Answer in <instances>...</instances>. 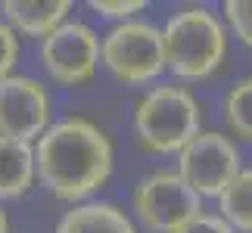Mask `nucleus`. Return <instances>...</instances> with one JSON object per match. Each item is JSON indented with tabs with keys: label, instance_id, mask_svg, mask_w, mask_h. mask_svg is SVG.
Returning a JSON list of instances; mask_svg holds the SVG:
<instances>
[{
	"label": "nucleus",
	"instance_id": "obj_4",
	"mask_svg": "<svg viewBox=\"0 0 252 233\" xmlns=\"http://www.w3.org/2000/svg\"><path fill=\"white\" fill-rule=\"evenodd\" d=\"M100 65L119 84L143 87L165 72L162 28L147 19H128L100 37Z\"/></svg>",
	"mask_w": 252,
	"mask_h": 233
},
{
	"label": "nucleus",
	"instance_id": "obj_15",
	"mask_svg": "<svg viewBox=\"0 0 252 233\" xmlns=\"http://www.w3.org/2000/svg\"><path fill=\"white\" fill-rule=\"evenodd\" d=\"M91 9L103 19L128 22V19H137V13L147 9V0H91Z\"/></svg>",
	"mask_w": 252,
	"mask_h": 233
},
{
	"label": "nucleus",
	"instance_id": "obj_10",
	"mask_svg": "<svg viewBox=\"0 0 252 233\" xmlns=\"http://www.w3.org/2000/svg\"><path fill=\"white\" fill-rule=\"evenodd\" d=\"M53 233H137V227L128 211L119 208L115 202L87 199L65 211L56 221Z\"/></svg>",
	"mask_w": 252,
	"mask_h": 233
},
{
	"label": "nucleus",
	"instance_id": "obj_11",
	"mask_svg": "<svg viewBox=\"0 0 252 233\" xmlns=\"http://www.w3.org/2000/svg\"><path fill=\"white\" fill-rule=\"evenodd\" d=\"M34 183V146L0 137V202L19 199Z\"/></svg>",
	"mask_w": 252,
	"mask_h": 233
},
{
	"label": "nucleus",
	"instance_id": "obj_5",
	"mask_svg": "<svg viewBox=\"0 0 252 233\" xmlns=\"http://www.w3.org/2000/svg\"><path fill=\"white\" fill-rule=\"evenodd\" d=\"M41 65L60 87H84L100 69V34L87 22L69 19L41 41Z\"/></svg>",
	"mask_w": 252,
	"mask_h": 233
},
{
	"label": "nucleus",
	"instance_id": "obj_14",
	"mask_svg": "<svg viewBox=\"0 0 252 233\" xmlns=\"http://www.w3.org/2000/svg\"><path fill=\"white\" fill-rule=\"evenodd\" d=\"M224 22L234 31V37H240V44L252 47V0H227Z\"/></svg>",
	"mask_w": 252,
	"mask_h": 233
},
{
	"label": "nucleus",
	"instance_id": "obj_6",
	"mask_svg": "<svg viewBox=\"0 0 252 233\" xmlns=\"http://www.w3.org/2000/svg\"><path fill=\"white\" fill-rule=\"evenodd\" d=\"M240 149L221 131H199L187 146L178 152V177L196 193L199 199L221 196V190L240 174Z\"/></svg>",
	"mask_w": 252,
	"mask_h": 233
},
{
	"label": "nucleus",
	"instance_id": "obj_16",
	"mask_svg": "<svg viewBox=\"0 0 252 233\" xmlns=\"http://www.w3.org/2000/svg\"><path fill=\"white\" fill-rule=\"evenodd\" d=\"M16 62H19V34L0 19V81L13 75Z\"/></svg>",
	"mask_w": 252,
	"mask_h": 233
},
{
	"label": "nucleus",
	"instance_id": "obj_3",
	"mask_svg": "<svg viewBox=\"0 0 252 233\" xmlns=\"http://www.w3.org/2000/svg\"><path fill=\"white\" fill-rule=\"evenodd\" d=\"M134 131L153 155H178L202 131V106L184 84H156L134 106Z\"/></svg>",
	"mask_w": 252,
	"mask_h": 233
},
{
	"label": "nucleus",
	"instance_id": "obj_8",
	"mask_svg": "<svg viewBox=\"0 0 252 233\" xmlns=\"http://www.w3.org/2000/svg\"><path fill=\"white\" fill-rule=\"evenodd\" d=\"M50 90L28 75H9L0 81V137L32 143L50 128Z\"/></svg>",
	"mask_w": 252,
	"mask_h": 233
},
{
	"label": "nucleus",
	"instance_id": "obj_18",
	"mask_svg": "<svg viewBox=\"0 0 252 233\" xmlns=\"http://www.w3.org/2000/svg\"><path fill=\"white\" fill-rule=\"evenodd\" d=\"M0 233H9V218H6L3 205H0Z\"/></svg>",
	"mask_w": 252,
	"mask_h": 233
},
{
	"label": "nucleus",
	"instance_id": "obj_17",
	"mask_svg": "<svg viewBox=\"0 0 252 233\" xmlns=\"http://www.w3.org/2000/svg\"><path fill=\"white\" fill-rule=\"evenodd\" d=\"M171 233H234V230L224 224V218H221V215H212V211H196L190 221H184V224L178 230H171Z\"/></svg>",
	"mask_w": 252,
	"mask_h": 233
},
{
	"label": "nucleus",
	"instance_id": "obj_13",
	"mask_svg": "<svg viewBox=\"0 0 252 233\" xmlns=\"http://www.w3.org/2000/svg\"><path fill=\"white\" fill-rule=\"evenodd\" d=\"M224 121L234 137L252 143V75L240 78L224 93Z\"/></svg>",
	"mask_w": 252,
	"mask_h": 233
},
{
	"label": "nucleus",
	"instance_id": "obj_2",
	"mask_svg": "<svg viewBox=\"0 0 252 233\" xmlns=\"http://www.w3.org/2000/svg\"><path fill=\"white\" fill-rule=\"evenodd\" d=\"M165 69L181 81H206L227 59L224 22L206 6H184L162 25Z\"/></svg>",
	"mask_w": 252,
	"mask_h": 233
},
{
	"label": "nucleus",
	"instance_id": "obj_7",
	"mask_svg": "<svg viewBox=\"0 0 252 233\" xmlns=\"http://www.w3.org/2000/svg\"><path fill=\"white\" fill-rule=\"evenodd\" d=\"M131 211L150 233H171L202 211L199 196L178 177V171H153L131 193Z\"/></svg>",
	"mask_w": 252,
	"mask_h": 233
},
{
	"label": "nucleus",
	"instance_id": "obj_9",
	"mask_svg": "<svg viewBox=\"0 0 252 233\" xmlns=\"http://www.w3.org/2000/svg\"><path fill=\"white\" fill-rule=\"evenodd\" d=\"M72 3L69 0H3L0 19L25 37H44L56 31L63 22H69Z\"/></svg>",
	"mask_w": 252,
	"mask_h": 233
},
{
	"label": "nucleus",
	"instance_id": "obj_12",
	"mask_svg": "<svg viewBox=\"0 0 252 233\" xmlns=\"http://www.w3.org/2000/svg\"><path fill=\"white\" fill-rule=\"evenodd\" d=\"M218 215L234 233H252V168H240L237 177L221 190Z\"/></svg>",
	"mask_w": 252,
	"mask_h": 233
},
{
	"label": "nucleus",
	"instance_id": "obj_1",
	"mask_svg": "<svg viewBox=\"0 0 252 233\" xmlns=\"http://www.w3.org/2000/svg\"><path fill=\"white\" fill-rule=\"evenodd\" d=\"M112 140L84 115L60 118L34 140V177L63 202H87L112 174Z\"/></svg>",
	"mask_w": 252,
	"mask_h": 233
}]
</instances>
